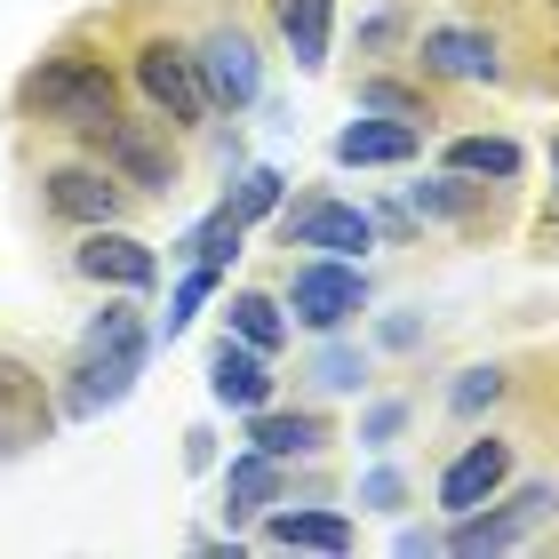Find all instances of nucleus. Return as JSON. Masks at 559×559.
<instances>
[{
    "label": "nucleus",
    "instance_id": "obj_1",
    "mask_svg": "<svg viewBox=\"0 0 559 559\" xmlns=\"http://www.w3.org/2000/svg\"><path fill=\"white\" fill-rule=\"evenodd\" d=\"M16 112L24 120H48V129H72V136H96L120 112V72H112V57H96V48L57 40L16 81Z\"/></svg>",
    "mask_w": 559,
    "mask_h": 559
},
{
    "label": "nucleus",
    "instance_id": "obj_2",
    "mask_svg": "<svg viewBox=\"0 0 559 559\" xmlns=\"http://www.w3.org/2000/svg\"><path fill=\"white\" fill-rule=\"evenodd\" d=\"M88 144H96V160H105L136 200H168L176 185H185V160H176L160 112H112Z\"/></svg>",
    "mask_w": 559,
    "mask_h": 559
},
{
    "label": "nucleus",
    "instance_id": "obj_3",
    "mask_svg": "<svg viewBox=\"0 0 559 559\" xmlns=\"http://www.w3.org/2000/svg\"><path fill=\"white\" fill-rule=\"evenodd\" d=\"M129 72L144 88V105L168 120V129H209V88H200V64L176 33H144L129 48Z\"/></svg>",
    "mask_w": 559,
    "mask_h": 559
},
{
    "label": "nucleus",
    "instance_id": "obj_4",
    "mask_svg": "<svg viewBox=\"0 0 559 559\" xmlns=\"http://www.w3.org/2000/svg\"><path fill=\"white\" fill-rule=\"evenodd\" d=\"M192 64H200V88H209V112H248L264 96L257 33H240V24H209L192 40Z\"/></svg>",
    "mask_w": 559,
    "mask_h": 559
},
{
    "label": "nucleus",
    "instance_id": "obj_5",
    "mask_svg": "<svg viewBox=\"0 0 559 559\" xmlns=\"http://www.w3.org/2000/svg\"><path fill=\"white\" fill-rule=\"evenodd\" d=\"M280 240L288 248H320V257H368L376 248V216L352 209V200H328V192H304L296 209H280Z\"/></svg>",
    "mask_w": 559,
    "mask_h": 559
},
{
    "label": "nucleus",
    "instance_id": "obj_6",
    "mask_svg": "<svg viewBox=\"0 0 559 559\" xmlns=\"http://www.w3.org/2000/svg\"><path fill=\"white\" fill-rule=\"evenodd\" d=\"M559 512V488L551 479H536V488H520L503 512H488V503H472V512H455V536L440 544V551H455V559H479V551H512V544H527V527L536 520H551Z\"/></svg>",
    "mask_w": 559,
    "mask_h": 559
},
{
    "label": "nucleus",
    "instance_id": "obj_7",
    "mask_svg": "<svg viewBox=\"0 0 559 559\" xmlns=\"http://www.w3.org/2000/svg\"><path fill=\"white\" fill-rule=\"evenodd\" d=\"M360 304H368V280L352 272L344 257H312V264L288 272V312H296L304 328H320V336H336Z\"/></svg>",
    "mask_w": 559,
    "mask_h": 559
},
{
    "label": "nucleus",
    "instance_id": "obj_8",
    "mask_svg": "<svg viewBox=\"0 0 559 559\" xmlns=\"http://www.w3.org/2000/svg\"><path fill=\"white\" fill-rule=\"evenodd\" d=\"M40 200H48V216H64V224H120V209H129V185L105 168V160H64V168H48L40 176Z\"/></svg>",
    "mask_w": 559,
    "mask_h": 559
},
{
    "label": "nucleus",
    "instance_id": "obj_9",
    "mask_svg": "<svg viewBox=\"0 0 559 559\" xmlns=\"http://www.w3.org/2000/svg\"><path fill=\"white\" fill-rule=\"evenodd\" d=\"M57 424V400H48V376L16 352H0V455H24L48 440Z\"/></svg>",
    "mask_w": 559,
    "mask_h": 559
},
{
    "label": "nucleus",
    "instance_id": "obj_10",
    "mask_svg": "<svg viewBox=\"0 0 559 559\" xmlns=\"http://www.w3.org/2000/svg\"><path fill=\"white\" fill-rule=\"evenodd\" d=\"M416 72H431V81H503V40L479 33V24H424Z\"/></svg>",
    "mask_w": 559,
    "mask_h": 559
},
{
    "label": "nucleus",
    "instance_id": "obj_11",
    "mask_svg": "<svg viewBox=\"0 0 559 559\" xmlns=\"http://www.w3.org/2000/svg\"><path fill=\"white\" fill-rule=\"evenodd\" d=\"M72 272H88L96 288H152L160 280V257L136 240V233H120V224H88L81 233V248H72Z\"/></svg>",
    "mask_w": 559,
    "mask_h": 559
},
{
    "label": "nucleus",
    "instance_id": "obj_12",
    "mask_svg": "<svg viewBox=\"0 0 559 559\" xmlns=\"http://www.w3.org/2000/svg\"><path fill=\"white\" fill-rule=\"evenodd\" d=\"M503 479H512V440H503V431L464 440V455L440 472V512H472V503H488Z\"/></svg>",
    "mask_w": 559,
    "mask_h": 559
},
{
    "label": "nucleus",
    "instance_id": "obj_13",
    "mask_svg": "<svg viewBox=\"0 0 559 559\" xmlns=\"http://www.w3.org/2000/svg\"><path fill=\"white\" fill-rule=\"evenodd\" d=\"M272 352H257V344H240L233 328H224V344H216V360H209V392L224 400V408H264L272 400Z\"/></svg>",
    "mask_w": 559,
    "mask_h": 559
},
{
    "label": "nucleus",
    "instance_id": "obj_14",
    "mask_svg": "<svg viewBox=\"0 0 559 559\" xmlns=\"http://www.w3.org/2000/svg\"><path fill=\"white\" fill-rule=\"evenodd\" d=\"M416 152H424V129H416V120H384V112L352 120V129L336 136L344 168H392V160H416Z\"/></svg>",
    "mask_w": 559,
    "mask_h": 559
},
{
    "label": "nucleus",
    "instance_id": "obj_15",
    "mask_svg": "<svg viewBox=\"0 0 559 559\" xmlns=\"http://www.w3.org/2000/svg\"><path fill=\"white\" fill-rule=\"evenodd\" d=\"M264 9H272L280 48H288L304 72H320L328 64V40H336V0H264Z\"/></svg>",
    "mask_w": 559,
    "mask_h": 559
},
{
    "label": "nucleus",
    "instance_id": "obj_16",
    "mask_svg": "<svg viewBox=\"0 0 559 559\" xmlns=\"http://www.w3.org/2000/svg\"><path fill=\"white\" fill-rule=\"evenodd\" d=\"M280 488H288V472H280V455H264V448H248V455H233V472H224V520H264L272 503H280Z\"/></svg>",
    "mask_w": 559,
    "mask_h": 559
},
{
    "label": "nucleus",
    "instance_id": "obj_17",
    "mask_svg": "<svg viewBox=\"0 0 559 559\" xmlns=\"http://www.w3.org/2000/svg\"><path fill=\"white\" fill-rule=\"evenodd\" d=\"M136 368L144 360H129V352H81V368H72V384H64V408L96 416V408H112V400H129Z\"/></svg>",
    "mask_w": 559,
    "mask_h": 559
},
{
    "label": "nucleus",
    "instance_id": "obj_18",
    "mask_svg": "<svg viewBox=\"0 0 559 559\" xmlns=\"http://www.w3.org/2000/svg\"><path fill=\"white\" fill-rule=\"evenodd\" d=\"M248 448H264V455H320L328 448V416L312 408H248Z\"/></svg>",
    "mask_w": 559,
    "mask_h": 559
},
{
    "label": "nucleus",
    "instance_id": "obj_19",
    "mask_svg": "<svg viewBox=\"0 0 559 559\" xmlns=\"http://www.w3.org/2000/svg\"><path fill=\"white\" fill-rule=\"evenodd\" d=\"M264 544L272 551H352V520L344 512H264Z\"/></svg>",
    "mask_w": 559,
    "mask_h": 559
},
{
    "label": "nucleus",
    "instance_id": "obj_20",
    "mask_svg": "<svg viewBox=\"0 0 559 559\" xmlns=\"http://www.w3.org/2000/svg\"><path fill=\"white\" fill-rule=\"evenodd\" d=\"M448 168L455 176H496V185H520L527 176V152L512 136H455L448 144Z\"/></svg>",
    "mask_w": 559,
    "mask_h": 559
},
{
    "label": "nucleus",
    "instance_id": "obj_21",
    "mask_svg": "<svg viewBox=\"0 0 559 559\" xmlns=\"http://www.w3.org/2000/svg\"><path fill=\"white\" fill-rule=\"evenodd\" d=\"M81 352H129V360H144L152 352V336H144V312L129 304V288H120L105 312H96L88 328H81Z\"/></svg>",
    "mask_w": 559,
    "mask_h": 559
},
{
    "label": "nucleus",
    "instance_id": "obj_22",
    "mask_svg": "<svg viewBox=\"0 0 559 559\" xmlns=\"http://www.w3.org/2000/svg\"><path fill=\"white\" fill-rule=\"evenodd\" d=\"M224 328H233L240 344H257V352H280V344H288V312H280L264 288H240L233 304H224Z\"/></svg>",
    "mask_w": 559,
    "mask_h": 559
},
{
    "label": "nucleus",
    "instance_id": "obj_23",
    "mask_svg": "<svg viewBox=\"0 0 559 559\" xmlns=\"http://www.w3.org/2000/svg\"><path fill=\"white\" fill-rule=\"evenodd\" d=\"M416 216H448V224H488V209H479V185H464V176H440V185H416Z\"/></svg>",
    "mask_w": 559,
    "mask_h": 559
},
{
    "label": "nucleus",
    "instance_id": "obj_24",
    "mask_svg": "<svg viewBox=\"0 0 559 559\" xmlns=\"http://www.w3.org/2000/svg\"><path fill=\"white\" fill-rule=\"evenodd\" d=\"M360 112H384V120H416V129H431V96L384 81V72H368V81H360Z\"/></svg>",
    "mask_w": 559,
    "mask_h": 559
},
{
    "label": "nucleus",
    "instance_id": "obj_25",
    "mask_svg": "<svg viewBox=\"0 0 559 559\" xmlns=\"http://www.w3.org/2000/svg\"><path fill=\"white\" fill-rule=\"evenodd\" d=\"M240 233H248V224L233 216V200H224V209H216L209 224H200V233H192L185 248H192V264H216V272H224V264L240 257Z\"/></svg>",
    "mask_w": 559,
    "mask_h": 559
},
{
    "label": "nucleus",
    "instance_id": "obj_26",
    "mask_svg": "<svg viewBox=\"0 0 559 559\" xmlns=\"http://www.w3.org/2000/svg\"><path fill=\"white\" fill-rule=\"evenodd\" d=\"M312 384H320V392H360V384H368V352L328 344L320 360H312Z\"/></svg>",
    "mask_w": 559,
    "mask_h": 559
},
{
    "label": "nucleus",
    "instance_id": "obj_27",
    "mask_svg": "<svg viewBox=\"0 0 559 559\" xmlns=\"http://www.w3.org/2000/svg\"><path fill=\"white\" fill-rule=\"evenodd\" d=\"M503 376H512V368H464V376H455V392H448V408L455 416H479V408H496V400H503Z\"/></svg>",
    "mask_w": 559,
    "mask_h": 559
},
{
    "label": "nucleus",
    "instance_id": "obj_28",
    "mask_svg": "<svg viewBox=\"0 0 559 559\" xmlns=\"http://www.w3.org/2000/svg\"><path fill=\"white\" fill-rule=\"evenodd\" d=\"M216 280H224L216 264H192V272H185V288H176V304H168V320H160V336H185V320H192L200 304L216 296Z\"/></svg>",
    "mask_w": 559,
    "mask_h": 559
},
{
    "label": "nucleus",
    "instance_id": "obj_29",
    "mask_svg": "<svg viewBox=\"0 0 559 559\" xmlns=\"http://www.w3.org/2000/svg\"><path fill=\"white\" fill-rule=\"evenodd\" d=\"M272 209H280V168H248V176H240L233 216H240V224H257V216H272Z\"/></svg>",
    "mask_w": 559,
    "mask_h": 559
},
{
    "label": "nucleus",
    "instance_id": "obj_30",
    "mask_svg": "<svg viewBox=\"0 0 559 559\" xmlns=\"http://www.w3.org/2000/svg\"><path fill=\"white\" fill-rule=\"evenodd\" d=\"M400 424H408V408H400V400H392V408H376V416L360 424V440H368V448H384V440H392Z\"/></svg>",
    "mask_w": 559,
    "mask_h": 559
},
{
    "label": "nucleus",
    "instance_id": "obj_31",
    "mask_svg": "<svg viewBox=\"0 0 559 559\" xmlns=\"http://www.w3.org/2000/svg\"><path fill=\"white\" fill-rule=\"evenodd\" d=\"M392 496H400V479H392V472H376V479H368V503H376V512H392Z\"/></svg>",
    "mask_w": 559,
    "mask_h": 559
},
{
    "label": "nucleus",
    "instance_id": "obj_32",
    "mask_svg": "<svg viewBox=\"0 0 559 559\" xmlns=\"http://www.w3.org/2000/svg\"><path fill=\"white\" fill-rule=\"evenodd\" d=\"M551 192H559V136H551Z\"/></svg>",
    "mask_w": 559,
    "mask_h": 559
}]
</instances>
